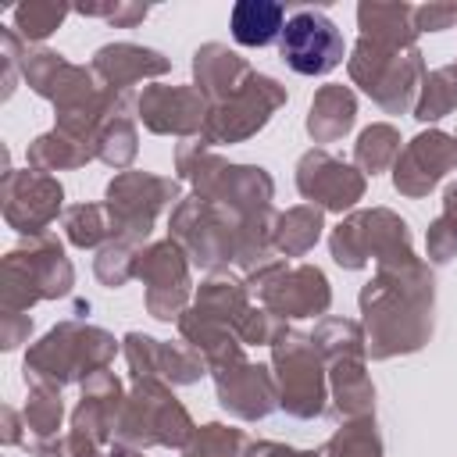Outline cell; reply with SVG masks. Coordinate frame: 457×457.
<instances>
[{
    "label": "cell",
    "instance_id": "52a82bcc",
    "mask_svg": "<svg viewBox=\"0 0 457 457\" xmlns=\"http://www.w3.org/2000/svg\"><path fill=\"white\" fill-rule=\"evenodd\" d=\"M271 364L278 382V407L286 414L311 421L328 411V368L307 332L286 325L271 343Z\"/></svg>",
    "mask_w": 457,
    "mask_h": 457
},
{
    "label": "cell",
    "instance_id": "b9f144b4",
    "mask_svg": "<svg viewBox=\"0 0 457 457\" xmlns=\"http://www.w3.org/2000/svg\"><path fill=\"white\" fill-rule=\"evenodd\" d=\"M0 57H4V100H7L14 93V82H18V71L25 61V39L14 29L0 32Z\"/></svg>",
    "mask_w": 457,
    "mask_h": 457
},
{
    "label": "cell",
    "instance_id": "d6986e66",
    "mask_svg": "<svg viewBox=\"0 0 457 457\" xmlns=\"http://www.w3.org/2000/svg\"><path fill=\"white\" fill-rule=\"evenodd\" d=\"M214 375V389H218V403L243 418V421H257V418H268L275 407H278V382H275V371L246 361L243 357H232L218 368H211Z\"/></svg>",
    "mask_w": 457,
    "mask_h": 457
},
{
    "label": "cell",
    "instance_id": "3957f363",
    "mask_svg": "<svg viewBox=\"0 0 457 457\" xmlns=\"http://www.w3.org/2000/svg\"><path fill=\"white\" fill-rule=\"evenodd\" d=\"M118 353V339L82 318H68L54 325L39 343L25 353V382H50L57 389L71 382H86L89 375L104 371Z\"/></svg>",
    "mask_w": 457,
    "mask_h": 457
},
{
    "label": "cell",
    "instance_id": "74e56055",
    "mask_svg": "<svg viewBox=\"0 0 457 457\" xmlns=\"http://www.w3.org/2000/svg\"><path fill=\"white\" fill-rule=\"evenodd\" d=\"M321 457H382V439L375 428V418H350L343 428L325 443Z\"/></svg>",
    "mask_w": 457,
    "mask_h": 457
},
{
    "label": "cell",
    "instance_id": "ab89813d",
    "mask_svg": "<svg viewBox=\"0 0 457 457\" xmlns=\"http://www.w3.org/2000/svg\"><path fill=\"white\" fill-rule=\"evenodd\" d=\"M136 246L132 243H125V239H111V243H104L100 250H96V257H93V275L100 278V286H107V289H121L129 278H136L132 271H136Z\"/></svg>",
    "mask_w": 457,
    "mask_h": 457
},
{
    "label": "cell",
    "instance_id": "277c9868",
    "mask_svg": "<svg viewBox=\"0 0 457 457\" xmlns=\"http://www.w3.org/2000/svg\"><path fill=\"white\" fill-rule=\"evenodd\" d=\"M75 268L64 257V243L50 232L11 246L0 261V303L4 311H29L39 300L68 296Z\"/></svg>",
    "mask_w": 457,
    "mask_h": 457
},
{
    "label": "cell",
    "instance_id": "f546056e",
    "mask_svg": "<svg viewBox=\"0 0 457 457\" xmlns=\"http://www.w3.org/2000/svg\"><path fill=\"white\" fill-rule=\"evenodd\" d=\"M325 228V211L314 204H296L286 214L275 218V253L282 257H303Z\"/></svg>",
    "mask_w": 457,
    "mask_h": 457
},
{
    "label": "cell",
    "instance_id": "f907efd6",
    "mask_svg": "<svg viewBox=\"0 0 457 457\" xmlns=\"http://www.w3.org/2000/svg\"><path fill=\"white\" fill-rule=\"evenodd\" d=\"M107 457H146V453H143V450H136V446H125V443H111Z\"/></svg>",
    "mask_w": 457,
    "mask_h": 457
},
{
    "label": "cell",
    "instance_id": "d590c367",
    "mask_svg": "<svg viewBox=\"0 0 457 457\" xmlns=\"http://www.w3.org/2000/svg\"><path fill=\"white\" fill-rule=\"evenodd\" d=\"M318 353L325 361H336V357H364L368 346H364V325L350 321V318H321L311 332Z\"/></svg>",
    "mask_w": 457,
    "mask_h": 457
},
{
    "label": "cell",
    "instance_id": "7a4b0ae2",
    "mask_svg": "<svg viewBox=\"0 0 457 457\" xmlns=\"http://www.w3.org/2000/svg\"><path fill=\"white\" fill-rule=\"evenodd\" d=\"M175 168H179L182 179L193 182L196 196H204L211 204H221L225 211H232L239 218H250V214L271 207V196H275L271 175L264 168H257V164H228V161H221L200 136L179 143Z\"/></svg>",
    "mask_w": 457,
    "mask_h": 457
},
{
    "label": "cell",
    "instance_id": "ffe728a7",
    "mask_svg": "<svg viewBox=\"0 0 457 457\" xmlns=\"http://www.w3.org/2000/svg\"><path fill=\"white\" fill-rule=\"evenodd\" d=\"M453 168H457V139L439 132V129H428L400 150V157L393 164V186H396V193L421 200Z\"/></svg>",
    "mask_w": 457,
    "mask_h": 457
},
{
    "label": "cell",
    "instance_id": "ee69618b",
    "mask_svg": "<svg viewBox=\"0 0 457 457\" xmlns=\"http://www.w3.org/2000/svg\"><path fill=\"white\" fill-rule=\"evenodd\" d=\"M428 257L436 264H446V261L457 257V232H453V225L443 214L428 225Z\"/></svg>",
    "mask_w": 457,
    "mask_h": 457
},
{
    "label": "cell",
    "instance_id": "f35d334b",
    "mask_svg": "<svg viewBox=\"0 0 457 457\" xmlns=\"http://www.w3.org/2000/svg\"><path fill=\"white\" fill-rule=\"evenodd\" d=\"M246 446H250L246 432L211 421L193 432V439L182 446V457H243Z\"/></svg>",
    "mask_w": 457,
    "mask_h": 457
},
{
    "label": "cell",
    "instance_id": "4316f807",
    "mask_svg": "<svg viewBox=\"0 0 457 457\" xmlns=\"http://www.w3.org/2000/svg\"><path fill=\"white\" fill-rule=\"evenodd\" d=\"M232 39L239 46H268L286 29V4L275 0H239L228 14Z\"/></svg>",
    "mask_w": 457,
    "mask_h": 457
},
{
    "label": "cell",
    "instance_id": "8d00e7d4",
    "mask_svg": "<svg viewBox=\"0 0 457 457\" xmlns=\"http://www.w3.org/2000/svg\"><path fill=\"white\" fill-rule=\"evenodd\" d=\"M68 4L57 0H36V4H21L11 11V29L25 39V43H43L50 32H57L68 18Z\"/></svg>",
    "mask_w": 457,
    "mask_h": 457
},
{
    "label": "cell",
    "instance_id": "4dcf8cb0",
    "mask_svg": "<svg viewBox=\"0 0 457 457\" xmlns=\"http://www.w3.org/2000/svg\"><path fill=\"white\" fill-rule=\"evenodd\" d=\"M25 386H29V400H25L21 418H25V428L32 436V450H36V446L57 439L64 403H61V389L50 382H25Z\"/></svg>",
    "mask_w": 457,
    "mask_h": 457
},
{
    "label": "cell",
    "instance_id": "bcb514c9",
    "mask_svg": "<svg viewBox=\"0 0 457 457\" xmlns=\"http://www.w3.org/2000/svg\"><path fill=\"white\" fill-rule=\"evenodd\" d=\"M29 332H32L29 311H4V314H0V346H4V350L21 346V343L29 339Z\"/></svg>",
    "mask_w": 457,
    "mask_h": 457
},
{
    "label": "cell",
    "instance_id": "484cf974",
    "mask_svg": "<svg viewBox=\"0 0 457 457\" xmlns=\"http://www.w3.org/2000/svg\"><path fill=\"white\" fill-rule=\"evenodd\" d=\"M357 121V96L350 86L328 82L314 93L311 111H307V136L314 143H336L343 139Z\"/></svg>",
    "mask_w": 457,
    "mask_h": 457
},
{
    "label": "cell",
    "instance_id": "5bb4252c",
    "mask_svg": "<svg viewBox=\"0 0 457 457\" xmlns=\"http://www.w3.org/2000/svg\"><path fill=\"white\" fill-rule=\"evenodd\" d=\"M143 286H146V311L157 321H179L186 303H189V257L186 250L168 236L161 243H150L146 250L136 253V271H132Z\"/></svg>",
    "mask_w": 457,
    "mask_h": 457
},
{
    "label": "cell",
    "instance_id": "30bf717a",
    "mask_svg": "<svg viewBox=\"0 0 457 457\" xmlns=\"http://www.w3.org/2000/svg\"><path fill=\"white\" fill-rule=\"evenodd\" d=\"M179 200V182L161 179L150 171H121L107 182V218H111V239H125L132 246L146 243L157 214Z\"/></svg>",
    "mask_w": 457,
    "mask_h": 457
},
{
    "label": "cell",
    "instance_id": "9a60e30c",
    "mask_svg": "<svg viewBox=\"0 0 457 457\" xmlns=\"http://www.w3.org/2000/svg\"><path fill=\"white\" fill-rule=\"evenodd\" d=\"M0 200H4V221L14 232L32 239V236H43L50 228V221L57 218V211L64 204V189L50 171L7 168L4 186H0Z\"/></svg>",
    "mask_w": 457,
    "mask_h": 457
},
{
    "label": "cell",
    "instance_id": "681fc988",
    "mask_svg": "<svg viewBox=\"0 0 457 457\" xmlns=\"http://www.w3.org/2000/svg\"><path fill=\"white\" fill-rule=\"evenodd\" d=\"M443 218L453 225V232H457V182H450L446 186V193H443Z\"/></svg>",
    "mask_w": 457,
    "mask_h": 457
},
{
    "label": "cell",
    "instance_id": "44dd1931",
    "mask_svg": "<svg viewBox=\"0 0 457 457\" xmlns=\"http://www.w3.org/2000/svg\"><path fill=\"white\" fill-rule=\"evenodd\" d=\"M125 361L136 378H161L168 386H189L207 371V361L200 350H193L186 339L182 343H164L143 332H129L125 339Z\"/></svg>",
    "mask_w": 457,
    "mask_h": 457
},
{
    "label": "cell",
    "instance_id": "ba28073f",
    "mask_svg": "<svg viewBox=\"0 0 457 457\" xmlns=\"http://www.w3.org/2000/svg\"><path fill=\"white\" fill-rule=\"evenodd\" d=\"M239 228H243L239 214L193 193V196H182L175 204L168 232L186 250L189 264H200L207 271H221L228 264H236V257H239Z\"/></svg>",
    "mask_w": 457,
    "mask_h": 457
},
{
    "label": "cell",
    "instance_id": "f1b7e54d",
    "mask_svg": "<svg viewBox=\"0 0 457 457\" xmlns=\"http://www.w3.org/2000/svg\"><path fill=\"white\" fill-rule=\"evenodd\" d=\"M93 157H96V150L89 143H82V139H75L61 129H50V132L36 136L25 150V161L36 171H68V168L89 164Z\"/></svg>",
    "mask_w": 457,
    "mask_h": 457
},
{
    "label": "cell",
    "instance_id": "816d5d0a",
    "mask_svg": "<svg viewBox=\"0 0 457 457\" xmlns=\"http://www.w3.org/2000/svg\"><path fill=\"white\" fill-rule=\"evenodd\" d=\"M453 139H457V132H453Z\"/></svg>",
    "mask_w": 457,
    "mask_h": 457
},
{
    "label": "cell",
    "instance_id": "5b68a950",
    "mask_svg": "<svg viewBox=\"0 0 457 457\" xmlns=\"http://www.w3.org/2000/svg\"><path fill=\"white\" fill-rule=\"evenodd\" d=\"M346 71L353 86H361L386 114H407L418 104L425 82V57L418 46H382L371 39H357L346 57Z\"/></svg>",
    "mask_w": 457,
    "mask_h": 457
},
{
    "label": "cell",
    "instance_id": "6da1fadb",
    "mask_svg": "<svg viewBox=\"0 0 457 457\" xmlns=\"http://www.w3.org/2000/svg\"><path fill=\"white\" fill-rule=\"evenodd\" d=\"M432 271L414 253L375 264V278L361 289V325L368 353L375 361H389L396 353L421 350L432 336Z\"/></svg>",
    "mask_w": 457,
    "mask_h": 457
},
{
    "label": "cell",
    "instance_id": "7402d4cb",
    "mask_svg": "<svg viewBox=\"0 0 457 457\" xmlns=\"http://www.w3.org/2000/svg\"><path fill=\"white\" fill-rule=\"evenodd\" d=\"M121 407H125V389H121L118 375L111 368H104V371H96V375H89L82 382L79 407L71 411V432H79V436L93 439L96 446H104L118 432Z\"/></svg>",
    "mask_w": 457,
    "mask_h": 457
},
{
    "label": "cell",
    "instance_id": "2e32d148",
    "mask_svg": "<svg viewBox=\"0 0 457 457\" xmlns=\"http://www.w3.org/2000/svg\"><path fill=\"white\" fill-rule=\"evenodd\" d=\"M21 79L29 82V89H32L36 96L50 100L57 114L75 111V107H82L86 100H93V96L100 93V79L93 75V68L71 64L64 54L50 50V46L25 50Z\"/></svg>",
    "mask_w": 457,
    "mask_h": 457
},
{
    "label": "cell",
    "instance_id": "7c38bea8",
    "mask_svg": "<svg viewBox=\"0 0 457 457\" xmlns=\"http://www.w3.org/2000/svg\"><path fill=\"white\" fill-rule=\"evenodd\" d=\"M286 104V86H278L271 75H253L250 86L243 93H236L232 100L225 104H214L211 114H207V125L200 132V139L207 146H232V143H243L250 136H257L271 114Z\"/></svg>",
    "mask_w": 457,
    "mask_h": 457
},
{
    "label": "cell",
    "instance_id": "83f0119b",
    "mask_svg": "<svg viewBox=\"0 0 457 457\" xmlns=\"http://www.w3.org/2000/svg\"><path fill=\"white\" fill-rule=\"evenodd\" d=\"M361 36L382 46H418L414 7L411 4H361L357 7Z\"/></svg>",
    "mask_w": 457,
    "mask_h": 457
},
{
    "label": "cell",
    "instance_id": "ac0fdd59",
    "mask_svg": "<svg viewBox=\"0 0 457 457\" xmlns=\"http://www.w3.org/2000/svg\"><path fill=\"white\" fill-rule=\"evenodd\" d=\"M296 189L307 204L343 214L364 196V171L314 146L296 161Z\"/></svg>",
    "mask_w": 457,
    "mask_h": 457
},
{
    "label": "cell",
    "instance_id": "1f68e13d",
    "mask_svg": "<svg viewBox=\"0 0 457 457\" xmlns=\"http://www.w3.org/2000/svg\"><path fill=\"white\" fill-rule=\"evenodd\" d=\"M396 157H400V132L386 121L368 125L353 143V168L364 175L386 171L389 164H396Z\"/></svg>",
    "mask_w": 457,
    "mask_h": 457
},
{
    "label": "cell",
    "instance_id": "8fae6325",
    "mask_svg": "<svg viewBox=\"0 0 457 457\" xmlns=\"http://www.w3.org/2000/svg\"><path fill=\"white\" fill-rule=\"evenodd\" d=\"M246 289L261 300L264 311L275 318H314L325 314L332 303L328 278L314 264H286V261H268L257 271L246 275Z\"/></svg>",
    "mask_w": 457,
    "mask_h": 457
},
{
    "label": "cell",
    "instance_id": "e0dca14e",
    "mask_svg": "<svg viewBox=\"0 0 457 457\" xmlns=\"http://www.w3.org/2000/svg\"><path fill=\"white\" fill-rule=\"evenodd\" d=\"M211 104L196 86H146L136 100V118L157 132V136H179V139H196L207 125Z\"/></svg>",
    "mask_w": 457,
    "mask_h": 457
},
{
    "label": "cell",
    "instance_id": "d4e9b609",
    "mask_svg": "<svg viewBox=\"0 0 457 457\" xmlns=\"http://www.w3.org/2000/svg\"><path fill=\"white\" fill-rule=\"evenodd\" d=\"M332 386V414L336 418H368L375 407V386L364 371V357H336L325 361Z\"/></svg>",
    "mask_w": 457,
    "mask_h": 457
},
{
    "label": "cell",
    "instance_id": "836d02e7",
    "mask_svg": "<svg viewBox=\"0 0 457 457\" xmlns=\"http://www.w3.org/2000/svg\"><path fill=\"white\" fill-rule=\"evenodd\" d=\"M457 107V61L436 68L425 75L421 82V93H418V104H414V118L418 121H439L446 118L450 111Z\"/></svg>",
    "mask_w": 457,
    "mask_h": 457
},
{
    "label": "cell",
    "instance_id": "d6a6232c",
    "mask_svg": "<svg viewBox=\"0 0 457 457\" xmlns=\"http://www.w3.org/2000/svg\"><path fill=\"white\" fill-rule=\"evenodd\" d=\"M61 225L68 243L79 250H100L104 243H111V218L104 204H71L64 207Z\"/></svg>",
    "mask_w": 457,
    "mask_h": 457
},
{
    "label": "cell",
    "instance_id": "e575fe53",
    "mask_svg": "<svg viewBox=\"0 0 457 457\" xmlns=\"http://www.w3.org/2000/svg\"><path fill=\"white\" fill-rule=\"evenodd\" d=\"M139 150V136H136V121L132 111H118L104 121V129L96 132V157L111 168H129L132 157Z\"/></svg>",
    "mask_w": 457,
    "mask_h": 457
},
{
    "label": "cell",
    "instance_id": "cb8c5ba5",
    "mask_svg": "<svg viewBox=\"0 0 457 457\" xmlns=\"http://www.w3.org/2000/svg\"><path fill=\"white\" fill-rule=\"evenodd\" d=\"M253 75L257 71L250 68V61L239 57L236 50H228L225 43H204L193 54V79H196V89L204 93V100L211 107L243 93Z\"/></svg>",
    "mask_w": 457,
    "mask_h": 457
},
{
    "label": "cell",
    "instance_id": "4fadbf2b",
    "mask_svg": "<svg viewBox=\"0 0 457 457\" xmlns=\"http://www.w3.org/2000/svg\"><path fill=\"white\" fill-rule=\"evenodd\" d=\"M278 54L296 75H328L343 64L346 43L321 7H300L278 36Z\"/></svg>",
    "mask_w": 457,
    "mask_h": 457
},
{
    "label": "cell",
    "instance_id": "7bdbcfd3",
    "mask_svg": "<svg viewBox=\"0 0 457 457\" xmlns=\"http://www.w3.org/2000/svg\"><path fill=\"white\" fill-rule=\"evenodd\" d=\"M36 457H107V453L93 439H86L79 432H68V436L54 439V443L36 446Z\"/></svg>",
    "mask_w": 457,
    "mask_h": 457
},
{
    "label": "cell",
    "instance_id": "7dc6e473",
    "mask_svg": "<svg viewBox=\"0 0 457 457\" xmlns=\"http://www.w3.org/2000/svg\"><path fill=\"white\" fill-rule=\"evenodd\" d=\"M243 457H321V453H314V450H293V446H282V443H268V439H261V443H250Z\"/></svg>",
    "mask_w": 457,
    "mask_h": 457
},
{
    "label": "cell",
    "instance_id": "8992f818",
    "mask_svg": "<svg viewBox=\"0 0 457 457\" xmlns=\"http://www.w3.org/2000/svg\"><path fill=\"white\" fill-rule=\"evenodd\" d=\"M196 425L189 411L175 400L171 386L161 378H136L132 393H125V407L118 418L114 443L150 450V446H175L182 450L193 439Z\"/></svg>",
    "mask_w": 457,
    "mask_h": 457
},
{
    "label": "cell",
    "instance_id": "9c48e42d",
    "mask_svg": "<svg viewBox=\"0 0 457 457\" xmlns=\"http://www.w3.org/2000/svg\"><path fill=\"white\" fill-rule=\"evenodd\" d=\"M328 250H332V261L350 271L364 268L368 261L386 264V261H400L414 253L407 221L393 214L389 207L353 211L350 218H343L328 236Z\"/></svg>",
    "mask_w": 457,
    "mask_h": 457
},
{
    "label": "cell",
    "instance_id": "c3c4849f",
    "mask_svg": "<svg viewBox=\"0 0 457 457\" xmlns=\"http://www.w3.org/2000/svg\"><path fill=\"white\" fill-rule=\"evenodd\" d=\"M0 414H4V436H0L4 446H18V443H21V432H18V428H21V425H18V411H14V407H4Z\"/></svg>",
    "mask_w": 457,
    "mask_h": 457
},
{
    "label": "cell",
    "instance_id": "60d3db41",
    "mask_svg": "<svg viewBox=\"0 0 457 457\" xmlns=\"http://www.w3.org/2000/svg\"><path fill=\"white\" fill-rule=\"evenodd\" d=\"M75 11H79V14H86V18H104V21H111L114 29H132V25H139V21L150 14V7H146V4H132V0L79 4Z\"/></svg>",
    "mask_w": 457,
    "mask_h": 457
},
{
    "label": "cell",
    "instance_id": "f6af8a7d",
    "mask_svg": "<svg viewBox=\"0 0 457 457\" xmlns=\"http://www.w3.org/2000/svg\"><path fill=\"white\" fill-rule=\"evenodd\" d=\"M457 25V4H421L414 7V29L418 32H443Z\"/></svg>",
    "mask_w": 457,
    "mask_h": 457
},
{
    "label": "cell",
    "instance_id": "603a6c76",
    "mask_svg": "<svg viewBox=\"0 0 457 457\" xmlns=\"http://www.w3.org/2000/svg\"><path fill=\"white\" fill-rule=\"evenodd\" d=\"M89 68L100 79V86L118 89V93H132L136 82L164 75L171 68V61L161 50H150L139 43H107L93 54Z\"/></svg>",
    "mask_w": 457,
    "mask_h": 457
}]
</instances>
